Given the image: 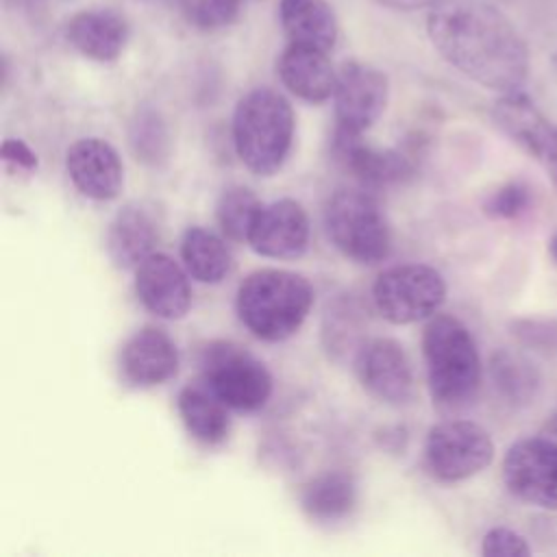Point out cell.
I'll use <instances>...</instances> for the list:
<instances>
[{
	"label": "cell",
	"instance_id": "obj_18",
	"mask_svg": "<svg viewBox=\"0 0 557 557\" xmlns=\"http://www.w3.org/2000/svg\"><path fill=\"white\" fill-rule=\"evenodd\" d=\"M128 35V22L111 9H83L65 24L70 46L98 63L115 61L124 52Z\"/></svg>",
	"mask_w": 557,
	"mask_h": 557
},
{
	"label": "cell",
	"instance_id": "obj_7",
	"mask_svg": "<svg viewBox=\"0 0 557 557\" xmlns=\"http://www.w3.org/2000/svg\"><path fill=\"white\" fill-rule=\"evenodd\" d=\"M376 311L392 324H411L431 318L446 300L442 274L424 263L387 268L372 285Z\"/></svg>",
	"mask_w": 557,
	"mask_h": 557
},
{
	"label": "cell",
	"instance_id": "obj_26",
	"mask_svg": "<svg viewBox=\"0 0 557 557\" xmlns=\"http://www.w3.org/2000/svg\"><path fill=\"white\" fill-rule=\"evenodd\" d=\"M366 311L348 294L329 305L322 322V344L333 359H342L348 352H359L363 342Z\"/></svg>",
	"mask_w": 557,
	"mask_h": 557
},
{
	"label": "cell",
	"instance_id": "obj_14",
	"mask_svg": "<svg viewBox=\"0 0 557 557\" xmlns=\"http://www.w3.org/2000/svg\"><path fill=\"white\" fill-rule=\"evenodd\" d=\"M248 244L261 257H302L309 244V218L302 205L292 198H281L261 205L250 226Z\"/></svg>",
	"mask_w": 557,
	"mask_h": 557
},
{
	"label": "cell",
	"instance_id": "obj_2",
	"mask_svg": "<svg viewBox=\"0 0 557 557\" xmlns=\"http://www.w3.org/2000/svg\"><path fill=\"white\" fill-rule=\"evenodd\" d=\"M422 355L433 403L444 411L466 409L481 385V357L468 326L453 315H433L422 333Z\"/></svg>",
	"mask_w": 557,
	"mask_h": 557
},
{
	"label": "cell",
	"instance_id": "obj_10",
	"mask_svg": "<svg viewBox=\"0 0 557 557\" xmlns=\"http://www.w3.org/2000/svg\"><path fill=\"white\" fill-rule=\"evenodd\" d=\"M492 117L513 144L548 172L557 189V124L522 91L500 94L492 107Z\"/></svg>",
	"mask_w": 557,
	"mask_h": 557
},
{
	"label": "cell",
	"instance_id": "obj_8",
	"mask_svg": "<svg viewBox=\"0 0 557 557\" xmlns=\"http://www.w3.org/2000/svg\"><path fill=\"white\" fill-rule=\"evenodd\" d=\"M494 459L490 433L470 420H444L431 426L424 442L429 472L444 483L466 481L485 470Z\"/></svg>",
	"mask_w": 557,
	"mask_h": 557
},
{
	"label": "cell",
	"instance_id": "obj_5",
	"mask_svg": "<svg viewBox=\"0 0 557 557\" xmlns=\"http://www.w3.org/2000/svg\"><path fill=\"white\" fill-rule=\"evenodd\" d=\"M324 226L333 246L355 263H381L392 250L387 218L366 187L333 191L324 207Z\"/></svg>",
	"mask_w": 557,
	"mask_h": 557
},
{
	"label": "cell",
	"instance_id": "obj_17",
	"mask_svg": "<svg viewBox=\"0 0 557 557\" xmlns=\"http://www.w3.org/2000/svg\"><path fill=\"white\" fill-rule=\"evenodd\" d=\"M178 370L176 344L163 329L135 331L120 350L122 379L133 387H154L170 381Z\"/></svg>",
	"mask_w": 557,
	"mask_h": 557
},
{
	"label": "cell",
	"instance_id": "obj_3",
	"mask_svg": "<svg viewBox=\"0 0 557 557\" xmlns=\"http://www.w3.org/2000/svg\"><path fill=\"white\" fill-rule=\"evenodd\" d=\"M313 305L311 283L296 272L263 268L237 287L235 309L242 324L263 342H283L305 322Z\"/></svg>",
	"mask_w": 557,
	"mask_h": 557
},
{
	"label": "cell",
	"instance_id": "obj_30",
	"mask_svg": "<svg viewBox=\"0 0 557 557\" xmlns=\"http://www.w3.org/2000/svg\"><path fill=\"white\" fill-rule=\"evenodd\" d=\"M531 207V189L520 181H509L494 189L483 202V211L494 220H516Z\"/></svg>",
	"mask_w": 557,
	"mask_h": 557
},
{
	"label": "cell",
	"instance_id": "obj_28",
	"mask_svg": "<svg viewBox=\"0 0 557 557\" xmlns=\"http://www.w3.org/2000/svg\"><path fill=\"white\" fill-rule=\"evenodd\" d=\"M261 209L259 198L244 185L226 187L215 205V218L222 233L233 242H248L250 226Z\"/></svg>",
	"mask_w": 557,
	"mask_h": 557
},
{
	"label": "cell",
	"instance_id": "obj_13",
	"mask_svg": "<svg viewBox=\"0 0 557 557\" xmlns=\"http://www.w3.org/2000/svg\"><path fill=\"white\" fill-rule=\"evenodd\" d=\"M331 154L361 187L379 189L413 176L411 159L394 148H376L361 139V133L335 126Z\"/></svg>",
	"mask_w": 557,
	"mask_h": 557
},
{
	"label": "cell",
	"instance_id": "obj_1",
	"mask_svg": "<svg viewBox=\"0 0 557 557\" xmlns=\"http://www.w3.org/2000/svg\"><path fill=\"white\" fill-rule=\"evenodd\" d=\"M435 50L463 76L498 94L522 91L531 54L516 24L487 0H435L426 17Z\"/></svg>",
	"mask_w": 557,
	"mask_h": 557
},
{
	"label": "cell",
	"instance_id": "obj_22",
	"mask_svg": "<svg viewBox=\"0 0 557 557\" xmlns=\"http://www.w3.org/2000/svg\"><path fill=\"white\" fill-rule=\"evenodd\" d=\"M357 505V483L352 474L329 470L311 481H307L300 490V507L302 511L322 524H333L350 516Z\"/></svg>",
	"mask_w": 557,
	"mask_h": 557
},
{
	"label": "cell",
	"instance_id": "obj_25",
	"mask_svg": "<svg viewBox=\"0 0 557 557\" xmlns=\"http://www.w3.org/2000/svg\"><path fill=\"white\" fill-rule=\"evenodd\" d=\"M490 381L494 392L513 407L529 405L540 389L537 368L520 352L498 350L490 359Z\"/></svg>",
	"mask_w": 557,
	"mask_h": 557
},
{
	"label": "cell",
	"instance_id": "obj_35",
	"mask_svg": "<svg viewBox=\"0 0 557 557\" xmlns=\"http://www.w3.org/2000/svg\"><path fill=\"white\" fill-rule=\"evenodd\" d=\"M540 433L553 442H557V413H553L540 429Z\"/></svg>",
	"mask_w": 557,
	"mask_h": 557
},
{
	"label": "cell",
	"instance_id": "obj_34",
	"mask_svg": "<svg viewBox=\"0 0 557 557\" xmlns=\"http://www.w3.org/2000/svg\"><path fill=\"white\" fill-rule=\"evenodd\" d=\"M376 2L394 11H416V9L431 7L435 0H376Z\"/></svg>",
	"mask_w": 557,
	"mask_h": 557
},
{
	"label": "cell",
	"instance_id": "obj_15",
	"mask_svg": "<svg viewBox=\"0 0 557 557\" xmlns=\"http://www.w3.org/2000/svg\"><path fill=\"white\" fill-rule=\"evenodd\" d=\"M65 170L74 187L91 200H113L124 185L117 150L100 137H83L65 152Z\"/></svg>",
	"mask_w": 557,
	"mask_h": 557
},
{
	"label": "cell",
	"instance_id": "obj_29",
	"mask_svg": "<svg viewBox=\"0 0 557 557\" xmlns=\"http://www.w3.org/2000/svg\"><path fill=\"white\" fill-rule=\"evenodd\" d=\"M185 20L205 33L231 26L239 15L242 0H176Z\"/></svg>",
	"mask_w": 557,
	"mask_h": 557
},
{
	"label": "cell",
	"instance_id": "obj_33",
	"mask_svg": "<svg viewBox=\"0 0 557 557\" xmlns=\"http://www.w3.org/2000/svg\"><path fill=\"white\" fill-rule=\"evenodd\" d=\"M2 159H4L7 165H15L20 170H35L37 168L35 152L22 139H13V137L4 139Z\"/></svg>",
	"mask_w": 557,
	"mask_h": 557
},
{
	"label": "cell",
	"instance_id": "obj_19",
	"mask_svg": "<svg viewBox=\"0 0 557 557\" xmlns=\"http://www.w3.org/2000/svg\"><path fill=\"white\" fill-rule=\"evenodd\" d=\"M281 83L305 102H324L333 98L337 72L329 61V52L287 44L276 61Z\"/></svg>",
	"mask_w": 557,
	"mask_h": 557
},
{
	"label": "cell",
	"instance_id": "obj_27",
	"mask_svg": "<svg viewBox=\"0 0 557 557\" xmlns=\"http://www.w3.org/2000/svg\"><path fill=\"white\" fill-rule=\"evenodd\" d=\"M128 139H131L133 152L146 165L159 168L170 157L168 126H165L163 117L159 115V111H154L150 107L137 109V113L133 115L131 126H128Z\"/></svg>",
	"mask_w": 557,
	"mask_h": 557
},
{
	"label": "cell",
	"instance_id": "obj_24",
	"mask_svg": "<svg viewBox=\"0 0 557 557\" xmlns=\"http://www.w3.org/2000/svg\"><path fill=\"white\" fill-rule=\"evenodd\" d=\"M181 257L187 274L200 283H220L233 265L224 239L202 226H191L185 231Z\"/></svg>",
	"mask_w": 557,
	"mask_h": 557
},
{
	"label": "cell",
	"instance_id": "obj_23",
	"mask_svg": "<svg viewBox=\"0 0 557 557\" xmlns=\"http://www.w3.org/2000/svg\"><path fill=\"white\" fill-rule=\"evenodd\" d=\"M178 416L187 429V433L200 444L215 446L228 437L231 418L224 405L205 383L187 385L178 392L176 398Z\"/></svg>",
	"mask_w": 557,
	"mask_h": 557
},
{
	"label": "cell",
	"instance_id": "obj_32",
	"mask_svg": "<svg viewBox=\"0 0 557 557\" xmlns=\"http://www.w3.org/2000/svg\"><path fill=\"white\" fill-rule=\"evenodd\" d=\"M524 344L537 346L542 350L557 348V329L550 326V322H537V320H524L520 322V329L516 331Z\"/></svg>",
	"mask_w": 557,
	"mask_h": 557
},
{
	"label": "cell",
	"instance_id": "obj_16",
	"mask_svg": "<svg viewBox=\"0 0 557 557\" xmlns=\"http://www.w3.org/2000/svg\"><path fill=\"white\" fill-rule=\"evenodd\" d=\"M135 292L150 313L165 320L183 318L191 305L187 274L163 252H152L135 268Z\"/></svg>",
	"mask_w": 557,
	"mask_h": 557
},
{
	"label": "cell",
	"instance_id": "obj_20",
	"mask_svg": "<svg viewBox=\"0 0 557 557\" xmlns=\"http://www.w3.org/2000/svg\"><path fill=\"white\" fill-rule=\"evenodd\" d=\"M159 242V228L152 213L139 205H124L111 220L107 231V252L115 268H137L146 257L154 252Z\"/></svg>",
	"mask_w": 557,
	"mask_h": 557
},
{
	"label": "cell",
	"instance_id": "obj_11",
	"mask_svg": "<svg viewBox=\"0 0 557 557\" xmlns=\"http://www.w3.org/2000/svg\"><path fill=\"white\" fill-rule=\"evenodd\" d=\"M389 96L387 76L363 61H346L337 70L333 104L335 126L363 133L383 113Z\"/></svg>",
	"mask_w": 557,
	"mask_h": 557
},
{
	"label": "cell",
	"instance_id": "obj_9",
	"mask_svg": "<svg viewBox=\"0 0 557 557\" xmlns=\"http://www.w3.org/2000/svg\"><path fill=\"white\" fill-rule=\"evenodd\" d=\"M503 481L518 500L557 511V442L542 433L513 442L503 459Z\"/></svg>",
	"mask_w": 557,
	"mask_h": 557
},
{
	"label": "cell",
	"instance_id": "obj_4",
	"mask_svg": "<svg viewBox=\"0 0 557 557\" xmlns=\"http://www.w3.org/2000/svg\"><path fill=\"white\" fill-rule=\"evenodd\" d=\"M292 137L294 111L283 94L259 87L239 98L233 113V144L250 172L274 174L289 154Z\"/></svg>",
	"mask_w": 557,
	"mask_h": 557
},
{
	"label": "cell",
	"instance_id": "obj_12",
	"mask_svg": "<svg viewBox=\"0 0 557 557\" xmlns=\"http://www.w3.org/2000/svg\"><path fill=\"white\" fill-rule=\"evenodd\" d=\"M361 387L385 405H407L413 398V370L403 348L392 337H374L355 355Z\"/></svg>",
	"mask_w": 557,
	"mask_h": 557
},
{
	"label": "cell",
	"instance_id": "obj_6",
	"mask_svg": "<svg viewBox=\"0 0 557 557\" xmlns=\"http://www.w3.org/2000/svg\"><path fill=\"white\" fill-rule=\"evenodd\" d=\"M202 383L228 407L261 409L272 394V376L263 361L233 342H209L200 352Z\"/></svg>",
	"mask_w": 557,
	"mask_h": 557
},
{
	"label": "cell",
	"instance_id": "obj_36",
	"mask_svg": "<svg viewBox=\"0 0 557 557\" xmlns=\"http://www.w3.org/2000/svg\"><path fill=\"white\" fill-rule=\"evenodd\" d=\"M548 252H550V257L557 261V233L550 237V242H548Z\"/></svg>",
	"mask_w": 557,
	"mask_h": 557
},
{
	"label": "cell",
	"instance_id": "obj_31",
	"mask_svg": "<svg viewBox=\"0 0 557 557\" xmlns=\"http://www.w3.org/2000/svg\"><path fill=\"white\" fill-rule=\"evenodd\" d=\"M481 553L485 557H529L531 546L518 531L507 527H494L483 535Z\"/></svg>",
	"mask_w": 557,
	"mask_h": 557
},
{
	"label": "cell",
	"instance_id": "obj_21",
	"mask_svg": "<svg viewBox=\"0 0 557 557\" xmlns=\"http://www.w3.org/2000/svg\"><path fill=\"white\" fill-rule=\"evenodd\" d=\"M278 20L289 44L331 52L339 24L326 0H281Z\"/></svg>",
	"mask_w": 557,
	"mask_h": 557
}]
</instances>
